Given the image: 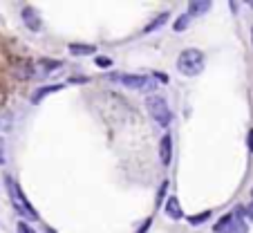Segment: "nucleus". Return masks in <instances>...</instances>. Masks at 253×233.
<instances>
[{"label": "nucleus", "instance_id": "obj_23", "mask_svg": "<svg viewBox=\"0 0 253 233\" xmlns=\"http://www.w3.org/2000/svg\"><path fill=\"white\" fill-rule=\"evenodd\" d=\"M155 76H157V79L161 81V83H168V76H166V74H161V72H155Z\"/></svg>", "mask_w": 253, "mask_h": 233}, {"label": "nucleus", "instance_id": "obj_4", "mask_svg": "<svg viewBox=\"0 0 253 233\" xmlns=\"http://www.w3.org/2000/svg\"><path fill=\"white\" fill-rule=\"evenodd\" d=\"M110 79L119 81V83H123L126 88H132V90H139V92H153L155 88H157V83L146 74H112Z\"/></svg>", "mask_w": 253, "mask_h": 233}, {"label": "nucleus", "instance_id": "obj_6", "mask_svg": "<svg viewBox=\"0 0 253 233\" xmlns=\"http://www.w3.org/2000/svg\"><path fill=\"white\" fill-rule=\"evenodd\" d=\"M159 159H161L163 166H168L170 159H173V139H170V135H163L161 141H159Z\"/></svg>", "mask_w": 253, "mask_h": 233}, {"label": "nucleus", "instance_id": "obj_22", "mask_svg": "<svg viewBox=\"0 0 253 233\" xmlns=\"http://www.w3.org/2000/svg\"><path fill=\"white\" fill-rule=\"evenodd\" d=\"M247 146H249V153H253V128L249 130V137H247Z\"/></svg>", "mask_w": 253, "mask_h": 233}, {"label": "nucleus", "instance_id": "obj_15", "mask_svg": "<svg viewBox=\"0 0 253 233\" xmlns=\"http://www.w3.org/2000/svg\"><path fill=\"white\" fill-rule=\"evenodd\" d=\"M14 74L21 76V79H29V76H32V63L23 61L21 65H16V68H14Z\"/></svg>", "mask_w": 253, "mask_h": 233}, {"label": "nucleus", "instance_id": "obj_26", "mask_svg": "<svg viewBox=\"0 0 253 233\" xmlns=\"http://www.w3.org/2000/svg\"><path fill=\"white\" fill-rule=\"evenodd\" d=\"M251 43H253V27H251Z\"/></svg>", "mask_w": 253, "mask_h": 233}, {"label": "nucleus", "instance_id": "obj_3", "mask_svg": "<svg viewBox=\"0 0 253 233\" xmlns=\"http://www.w3.org/2000/svg\"><path fill=\"white\" fill-rule=\"evenodd\" d=\"M146 108L148 112H150V116H153L155 121L159 123V126H170V121H173V112H170L168 103H166V99L159 94H153L146 99Z\"/></svg>", "mask_w": 253, "mask_h": 233}, {"label": "nucleus", "instance_id": "obj_12", "mask_svg": "<svg viewBox=\"0 0 253 233\" xmlns=\"http://www.w3.org/2000/svg\"><path fill=\"white\" fill-rule=\"evenodd\" d=\"M211 9V2L208 0H202V2H197V0H193V2H188V16H200V14H206V11Z\"/></svg>", "mask_w": 253, "mask_h": 233}, {"label": "nucleus", "instance_id": "obj_11", "mask_svg": "<svg viewBox=\"0 0 253 233\" xmlns=\"http://www.w3.org/2000/svg\"><path fill=\"white\" fill-rule=\"evenodd\" d=\"M163 211H166V215L170 217V220H182V207H180V200L177 197H170L168 202H166V207H163Z\"/></svg>", "mask_w": 253, "mask_h": 233}, {"label": "nucleus", "instance_id": "obj_1", "mask_svg": "<svg viewBox=\"0 0 253 233\" xmlns=\"http://www.w3.org/2000/svg\"><path fill=\"white\" fill-rule=\"evenodd\" d=\"M5 184H7V193H9V197H11V204H14V209H16L21 215L29 217V220H38V213L34 211L32 202L25 197V193H23L21 186L14 182V177H9V175H7V177H5Z\"/></svg>", "mask_w": 253, "mask_h": 233}, {"label": "nucleus", "instance_id": "obj_25", "mask_svg": "<svg viewBox=\"0 0 253 233\" xmlns=\"http://www.w3.org/2000/svg\"><path fill=\"white\" fill-rule=\"evenodd\" d=\"M45 233H56V231H54L52 227H47V229H45Z\"/></svg>", "mask_w": 253, "mask_h": 233}, {"label": "nucleus", "instance_id": "obj_13", "mask_svg": "<svg viewBox=\"0 0 253 233\" xmlns=\"http://www.w3.org/2000/svg\"><path fill=\"white\" fill-rule=\"evenodd\" d=\"M168 16H170L168 11H163V14H159V16L155 18V21L150 23V25H146V29H143V32H146V34H150V32H157L159 27H163V25H166V21H168Z\"/></svg>", "mask_w": 253, "mask_h": 233}, {"label": "nucleus", "instance_id": "obj_28", "mask_svg": "<svg viewBox=\"0 0 253 233\" xmlns=\"http://www.w3.org/2000/svg\"><path fill=\"white\" fill-rule=\"evenodd\" d=\"M251 197H253V191H251Z\"/></svg>", "mask_w": 253, "mask_h": 233}, {"label": "nucleus", "instance_id": "obj_18", "mask_svg": "<svg viewBox=\"0 0 253 233\" xmlns=\"http://www.w3.org/2000/svg\"><path fill=\"white\" fill-rule=\"evenodd\" d=\"M96 65H99L101 70H108V68H112V58H108V56H96Z\"/></svg>", "mask_w": 253, "mask_h": 233}, {"label": "nucleus", "instance_id": "obj_5", "mask_svg": "<svg viewBox=\"0 0 253 233\" xmlns=\"http://www.w3.org/2000/svg\"><path fill=\"white\" fill-rule=\"evenodd\" d=\"M21 16H23V23H25L32 32H41V29H43V21H41V16L36 14L34 7H23Z\"/></svg>", "mask_w": 253, "mask_h": 233}, {"label": "nucleus", "instance_id": "obj_27", "mask_svg": "<svg viewBox=\"0 0 253 233\" xmlns=\"http://www.w3.org/2000/svg\"><path fill=\"white\" fill-rule=\"evenodd\" d=\"M251 7H253V0H251Z\"/></svg>", "mask_w": 253, "mask_h": 233}, {"label": "nucleus", "instance_id": "obj_8", "mask_svg": "<svg viewBox=\"0 0 253 233\" xmlns=\"http://www.w3.org/2000/svg\"><path fill=\"white\" fill-rule=\"evenodd\" d=\"M72 56H92L96 52V45H85V43H72L68 47Z\"/></svg>", "mask_w": 253, "mask_h": 233}, {"label": "nucleus", "instance_id": "obj_2", "mask_svg": "<svg viewBox=\"0 0 253 233\" xmlns=\"http://www.w3.org/2000/svg\"><path fill=\"white\" fill-rule=\"evenodd\" d=\"M177 70H180V74L184 76H197L204 70V52L200 49L190 47V49H184V52L177 56Z\"/></svg>", "mask_w": 253, "mask_h": 233}, {"label": "nucleus", "instance_id": "obj_16", "mask_svg": "<svg viewBox=\"0 0 253 233\" xmlns=\"http://www.w3.org/2000/svg\"><path fill=\"white\" fill-rule=\"evenodd\" d=\"M188 23H190V16H188V14H184V16H180L177 21H175L173 29H175V32H184V29H188Z\"/></svg>", "mask_w": 253, "mask_h": 233}, {"label": "nucleus", "instance_id": "obj_14", "mask_svg": "<svg viewBox=\"0 0 253 233\" xmlns=\"http://www.w3.org/2000/svg\"><path fill=\"white\" fill-rule=\"evenodd\" d=\"M233 217H235V213H227V215L222 217L220 222H217V224H213V231H215V233H224V231H227L229 227H231Z\"/></svg>", "mask_w": 253, "mask_h": 233}, {"label": "nucleus", "instance_id": "obj_20", "mask_svg": "<svg viewBox=\"0 0 253 233\" xmlns=\"http://www.w3.org/2000/svg\"><path fill=\"white\" fill-rule=\"evenodd\" d=\"M242 215H247L249 220L253 222V204H249V207H244V209H242Z\"/></svg>", "mask_w": 253, "mask_h": 233}, {"label": "nucleus", "instance_id": "obj_7", "mask_svg": "<svg viewBox=\"0 0 253 233\" xmlns=\"http://www.w3.org/2000/svg\"><path fill=\"white\" fill-rule=\"evenodd\" d=\"M61 68H63V63H61V61L41 58V61H38V65H36V72H38V76H47V74H52V72H56V70H61Z\"/></svg>", "mask_w": 253, "mask_h": 233}, {"label": "nucleus", "instance_id": "obj_9", "mask_svg": "<svg viewBox=\"0 0 253 233\" xmlns=\"http://www.w3.org/2000/svg\"><path fill=\"white\" fill-rule=\"evenodd\" d=\"M224 233H249L247 222L242 220V209H235V217H233L231 227H229Z\"/></svg>", "mask_w": 253, "mask_h": 233}, {"label": "nucleus", "instance_id": "obj_19", "mask_svg": "<svg viewBox=\"0 0 253 233\" xmlns=\"http://www.w3.org/2000/svg\"><path fill=\"white\" fill-rule=\"evenodd\" d=\"M18 233H34V229L29 227V224L21 222V224H18Z\"/></svg>", "mask_w": 253, "mask_h": 233}, {"label": "nucleus", "instance_id": "obj_24", "mask_svg": "<svg viewBox=\"0 0 253 233\" xmlns=\"http://www.w3.org/2000/svg\"><path fill=\"white\" fill-rule=\"evenodd\" d=\"M0 164H5V155H2V146H0Z\"/></svg>", "mask_w": 253, "mask_h": 233}, {"label": "nucleus", "instance_id": "obj_17", "mask_svg": "<svg viewBox=\"0 0 253 233\" xmlns=\"http://www.w3.org/2000/svg\"><path fill=\"white\" fill-rule=\"evenodd\" d=\"M208 217H211V213L204 211V213H197V215H190V217H188V222L193 224V227H200V224H202V222H206Z\"/></svg>", "mask_w": 253, "mask_h": 233}, {"label": "nucleus", "instance_id": "obj_21", "mask_svg": "<svg viewBox=\"0 0 253 233\" xmlns=\"http://www.w3.org/2000/svg\"><path fill=\"white\" fill-rule=\"evenodd\" d=\"M150 224H153V217H148L146 222H143V224H141V227H139V231H137V233H146V231H148V229H150Z\"/></svg>", "mask_w": 253, "mask_h": 233}, {"label": "nucleus", "instance_id": "obj_10", "mask_svg": "<svg viewBox=\"0 0 253 233\" xmlns=\"http://www.w3.org/2000/svg\"><path fill=\"white\" fill-rule=\"evenodd\" d=\"M58 90H63V85L58 83V85H43V88H38V90L32 92V103H41L43 96H47V94H54V92Z\"/></svg>", "mask_w": 253, "mask_h": 233}]
</instances>
